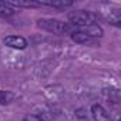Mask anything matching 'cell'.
<instances>
[{
  "label": "cell",
  "mask_w": 121,
  "mask_h": 121,
  "mask_svg": "<svg viewBox=\"0 0 121 121\" xmlns=\"http://www.w3.org/2000/svg\"><path fill=\"white\" fill-rule=\"evenodd\" d=\"M69 20L71 24L74 26H80V27H87L94 24V22L97 20V16L91 12H86V10H76L69 13Z\"/></svg>",
  "instance_id": "1"
},
{
  "label": "cell",
  "mask_w": 121,
  "mask_h": 121,
  "mask_svg": "<svg viewBox=\"0 0 121 121\" xmlns=\"http://www.w3.org/2000/svg\"><path fill=\"white\" fill-rule=\"evenodd\" d=\"M37 26L43 30L54 33V34H64V33L70 31V26L67 23L56 20V19H41L37 22Z\"/></svg>",
  "instance_id": "2"
},
{
  "label": "cell",
  "mask_w": 121,
  "mask_h": 121,
  "mask_svg": "<svg viewBox=\"0 0 121 121\" xmlns=\"http://www.w3.org/2000/svg\"><path fill=\"white\" fill-rule=\"evenodd\" d=\"M3 43H4L7 47L16 48V50H23V48L27 47L26 39H23V37H20V36H9V37H4Z\"/></svg>",
  "instance_id": "3"
},
{
  "label": "cell",
  "mask_w": 121,
  "mask_h": 121,
  "mask_svg": "<svg viewBox=\"0 0 121 121\" xmlns=\"http://www.w3.org/2000/svg\"><path fill=\"white\" fill-rule=\"evenodd\" d=\"M91 112H93V117H94L95 121H111L110 114L105 111L104 107H101L98 104H94L91 107Z\"/></svg>",
  "instance_id": "4"
},
{
  "label": "cell",
  "mask_w": 121,
  "mask_h": 121,
  "mask_svg": "<svg viewBox=\"0 0 121 121\" xmlns=\"http://www.w3.org/2000/svg\"><path fill=\"white\" fill-rule=\"evenodd\" d=\"M71 40L76 41V43H80V44H95V39L87 36L83 31H74V33H71Z\"/></svg>",
  "instance_id": "5"
},
{
  "label": "cell",
  "mask_w": 121,
  "mask_h": 121,
  "mask_svg": "<svg viewBox=\"0 0 121 121\" xmlns=\"http://www.w3.org/2000/svg\"><path fill=\"white\" fill-rule=\"evenodd\" d=\"M83 33H86L87 36H90V37L95 39V37H101V36H103V29H101V27H98V26L91 24V26H87V27L83 30Z\"/></svg>",
  "instance_id": "6"
},
{
  "label": "cell",
  "mask_w": 121,
  "mask_h": 121,
  "mask_svg": "<svg viewBox=\"0 0 121 121\" xmlns=\"http://www.w3.org/2000/svg\"><path fill=\"white\" fill-rule=\"evenodd\" d=\"M13 100H14L13 93H10V91H4V90H0V104L6 105V104H10Z\"/></svg>",
  "instance_id": "7"
},
{
  "label": "cell",
  "mask_w": 121,
  "mask_h": 121,
  "mask_svg": "<svg viewBox=\"0 0 121 121\" xmlns=\"http://www.w3.org/2000/svg\"><path fill=\"white\" fill-rule=\"evenodd\" d=\"M41 4L50 6V7H67V6H71L73 3L71 2H40V6Z\"/></svg>",
  "instance_id": "8"
},
{
  "label": "cell",
  "mask_w": 121,
  "mask_h": 121,
  "mask_svg": "<svg viewBox=\"0 0 121 121\" xmlns=\"http://www.w3.org/2000/svg\"><path fill=\"white\" fill-rule=\"evenodd\" d=\"M12 13H13V9L6 2H0V16L4 17V16H10Z\"/></svg>",
  "instance_id": "9"
},
{
  "label": "cell",
  "mask_w": 121,
  "mask_h": 121,
  "mask_svg": "<svg viewBox=\"0 0 121 121\" xmlns=\"http://www.w3.org/2000/svg\"><path fill=\"white\" fill-rule=\"evenodd\" d=\"M23 121H43V118L39 117V115H36V114H29V115L24 117Z\"/></svg>",
  "instance_id": "10"
}]
</instances>
